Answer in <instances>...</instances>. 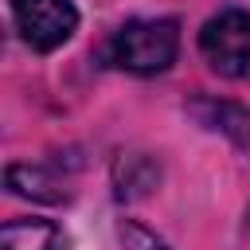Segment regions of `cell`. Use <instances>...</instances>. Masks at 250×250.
Returning <instances> with one entry per match:
<instances>
[{"label": "cell", "mask_w": 250, "mask_h": 250, "mask_svg": "<svg viewBox=\"0 0 250 250\" xmlns=\"http://www.w3.org/2000/svg\"><path fill=\"white\" fill-rule=\"evenodd\" d=\"M191 109L199 113L203 125L223 129L234 145H250V113L242 105H234V102H195Z\"/></svg>", "instance_id": "5b68a950"}, {"label": "cell", "mask_w": 250, "mask_h": 250, "mask_svg": "<svg viewBox=\"0 0 250 250\" xmlns=\"http://www.w3.org/2000/svg\"><path fill=\"white\" fill-rule=\"evenodd\" d=\"M180 31L172 20H133L113 35V62L133 74H156L176 59Z\"/></svg>", "instance_id": "6da1fadb"}, {"label": "cell", "mask_w": 250, "mask_h": 250, "mask_svg": "<svg viewBox=\"0 0 250 250\" xmlns=\"http://www.w3.org/2000/svg\"><path fill=\"white\" fill-rule=\"evenodd\" d=\"M12 20L35 51L62 47L78 27V12L70 0H12Z\"/></svg>", "instance_id": "3957f363"}, {"label": "cell", "mask_w": 250, "mask_h": 250, "mask_svg": "<svg viewBox=\"0 0 250 250\" xmlns=\"http://www.w3.org/2000/svg\"><path fill=\"white\" fill-rule=\"evenodd\" d=\"M8 188L20 191V195H31V199H47V203H59L66 199V188L59 184V176H51L47 168H31V164H12L8 168Z\"/></svg>", "instance_id": "8992f818"}, {"label": "cell", "mask_w": 250, "mask_h": 250, "mask_svg": "<svg viewBox=\"0 0 250 250\" xmlns=\"http://www.w3.org/2000/svg\"><path fill=\"white\" fill-rule=\"evenodd\" d=\"M145 164V156H125L121 164H117V195L121 199H137V195H145L152 184H156V172H137Z\"/></svg>", "instance_id": "52a82bcc"}, {"label": "cell", "mask_w": 250, "mask_h": 250, "mask_svg": "<svg viewBox=\"0 0 250 250\" xmlns=\"http://www.w3.org/2000/svg\"><path fill=\"white\" fill-rule=\"evenodd\" d=\"M199 47L219 74L227 78L246 74L250 70V16L242 8H227L211 16L199 31Z\"/></svg>", "instance_id": "7a4b0ae2"}, {"label": "cell", "mask_w": 250, "mask_h": 250, "mask_svg": "<svg viewBox=\"0 0 250 250\" xmlns=\"http://www.w3.org/2000/svg\"><path fill=\"white\" fill-rule=\"evenodd\" d=\"M121 246L125 250H168L152 230H145L137 223H121Z\"/></svg>", "instance_id": "ba28073f"}, {"label": "cell", "mask_w": 250, "mask_h": 250, "mask_svg": "<svg viewBox=\"0 0 250 250\" xmlns=\"http://www.w3.org/2000/svg\"><path fill=\"white\" fill-rule=\"evenodd\" d=\"M0 250H66V238L47 219H16L0 230Z\"/></svg>", "instance_id": "277c9868"}]
</instances>
